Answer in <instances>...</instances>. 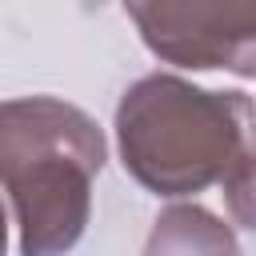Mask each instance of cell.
<instances>
[{
  "instance_id": "277c9868",
  "label": "cell",
  "mask_w": 256,
  "mask_h": 256,
  "mask_svg": "<svg viewBox=\"0 0 256 256\" xmlns=\"http://www.w3.org/2000/svg\"><path fill=\"white\" fill-rule=\"evenodd\" d=\"M144 256H240L228 220L200 204H168L144 244Z\"/></svg>"
},
{
  "instance_id": "5b68a950",
  "label": "cell",
  "mask_w": 256,
  "mask_h": 256,
  "mask_svg": "<svg viewBox=\"0 0 256 256\" xmlns=\"http://www.w3.org/2000/svg\"><path fill=\"white\" fill-rule=\"evenodd\" d=\"M8 248V216H4V204H0V256Z\"/></svg>"
},
{
  "instance_id": "6da1fadb",
  "label": "cell",
  "mask_w": 256,
  "mask_h": 256,
  "mask_svg": "<svg viewBox=\"0 0 256 256\" xmlns=\"http://www.w3.org/2000/svg\"><path fill=\"white\" fill-rule=\"evenodd\" d=\"M124 172L152 196L176 200L220 184L232 212L252 228V100L212 92L176 72H152L116 104Z\"/></svg>"
},
{
  "instance_id": "3957f363",
  "label": "cell",
  "mask_w": 256,
  "mask_h": 256,
  "mask_svg": "<svg viewBox=\"0 0 256 256\" xmlns=\"http://www.w3.org/2000/svg\"><path fill=\"white\" fill-rule=\"evenodd\" d=\"M124 12L140 28V40L176 68H224L240 80L256 72V4L248 0H128Z\"/></svg>"
},
{
  "instance_id": "7a4b0ae2",
  "label": "cell",
  "mask_w": 256,
  "mask_h": 256,
  "mask_svg": "<svg viewBox=\"0 0 256 256\" xmlns=\"http://www.w3.org/2000/svg\"><path fill=\"white\" fill-rule=\"evenodd\" d=\"M108 160L100 124L60 96L0 100V188L20 256H68L92 220V180Z\"/></svg>"
}]
</instances>
